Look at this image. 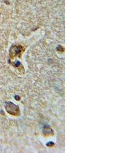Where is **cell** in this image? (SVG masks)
<instances>
[{
    "instance_id": "1",
    "label": "cell",
    "mask_w": 136,
    "mask_h": 153,
    "mask_svg": "<svg viewBox=\"0 0 136 153\" xmlns=\"http://www.w3.org/2000/svg\"><path fill=\"white\" fill-rule=\"evenodd\" d=\"M5 108L7 112L11 115L17 116L20 114V108L18 106L11 102H6L5 103Z\"/></svg>"
},
{
    "instance_id": "2",
    "label": "cell",
    "mask_w": 136,
    "mask_h": 153,
    "mask_svg": "<svg viewBox=\"0 0 136 153\" xmlns=\"http://www.w3.org/2000/svg\"><path fill=\"white\" fill-rule=\"evenodd\" d=\"M22 52V48L20 46H13L10 50V55L11 57H14L19 55Z\"/></svg>"
}]
</instances>
